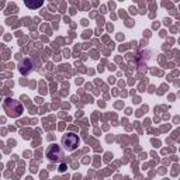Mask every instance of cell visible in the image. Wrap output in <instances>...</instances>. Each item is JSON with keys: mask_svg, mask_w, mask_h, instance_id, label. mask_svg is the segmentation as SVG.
Segmentation results:
<instances>
[{"mask_svg": "<svg viewBox=\"0 0 180 180\" xmlns=\"http://www.w3.org/2000/svg\"><path fill=\"white\" fill-rule=\"evenodd\" d=\"M46 158H48L49 162L52 163H58V162H62L63 158H65V153H63L62 148L56 144H52L48 146L46 149Z\"/></svg>", "mask_w": 180, "mask_h": 180, "instance_id": "1", "label": "cell"}, {"mask_svg": "<svg viewBox=\"0 0 180 180\" xmlns=\"http://www.w3.org/2000/svg\"><path fill=\"white\" fill-rule=\"evenodd\" d=\"M61 144H62V146L65 148V151L73 152V151H76L77 146H79V136L76 134H73V132H69V134L62 136Z\"/></svg>", "mask_w": 180, "mask_h": 180, "instance_id": "2", "label": "cell"}, {"mask_svg": "<svg viewBox=\"0 0 180 180\" xmlns=\"http://www.w3.org/2000/svg\"><path fill=\"white\" fill-rule=\"evenodd\" d=\"M25 4H27L28 7H40V6H42V2H38V3H35V4H30V3H25Z\"/></svg>", "mask_w": 180, "mask_h": 180, "instance_id": "3", "label": "cell"}, {"mask_svg": "<svg viewBox=\"0 0 180 180\" xmlns=\"http://www.w3.org/2000/svg\"><path fill=\"white\" fill-rule=\"evenodd\" d=\"M59 170H61V172H65V170H66V166H65V165H62V166L59 167Z\"/></svg>", "mask_w": 180, "mask_h": 180, "instance_id": "4", "label": "cell"}]
</instances>
